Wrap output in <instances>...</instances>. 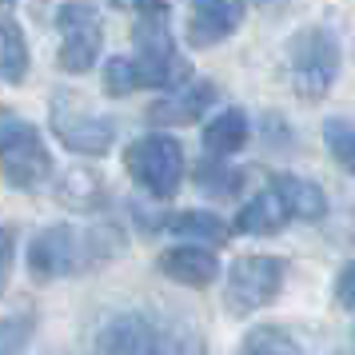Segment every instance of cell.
<instances>
[{"label":"cell","mask_w":355,"mask_h":355,"mask_svg":"<svg viewBox=\"0 0 355 355\" xmlns=\"http://www.w3.org/2000/svg\"><path fill=\"white\" fill-rule=\"evenodd\" d=\"M0 176L8 180L12 188H24V192L40 188L52 176V156L33 124L20 120L17 132L4 140V148H0Z\"/></svg>","instance_id":"cell-9"},{"label":"cell","mask_w":355,"mask_h":355,"mask_svg":"<svg viewBox=\"0 0 355 355\" xmlns=\"http://www.w3.org/2000/svg\"><path fill=\"white\" fill-rule=\"evenodd\" d=\"M116 8H132V12H140V17H148V12H164L168 8V0H112Z\"/></svg>","instance_id":"cell-26"},{"label":"cell","mask_w":355,"mask_h":355,"mask_svg":"<svg viewBox=\"0 0 355 355\" xmlns=\"http://www.w3.org/2000/svg\"><path fill=\"white\" fill-rule=\"evenodd\" d=\"M56 200H60L64 208H76V211H96V208L108 204L100 180L92 176V172H80V168H72L68 176L56 180Z\"/></svg>","instance_id":"cell-17"},{"label":"cell","mask_w":355,"mask_h":355,"mask_svg":"<svg viewBox=\"0 0 355 355\" xmlns=\"http://www.w3.org/2000/svg\"><path fill=\"white\" fill-rule=\"evenodd\" d=\"M339 40L320 24H307L288 40V72H291V88L304 100H323L336 88L339 76Z\"/></svg>","instance_id":"cell-3"},{"label":"cell","mask_w":355,"mask_h":355,"mask_svg":"<svg viewBox=\"0 0 355 355\" xmlns=\"http://www.w3.org/2000/svg\"><path fill=\"white\" fill-rule=\"evenodd\" d=\"M12 252H17V232L0 227V291L8 288V275H12Z\"/></svg>","instance_id":"cell-24"},{"label":"cell","mask_w":355,"mask_h":355,"mask_svg":"<svg viewBox=\"0 0 355 355\" xmlns=\"http://www.w3.org/2000/svg\"><path fill=\"white\" fill-rule=\"evenodd\" d=\"M352 279H355V272H352V268H343V272H339V279H336V304L343 307V311H352V307H355Z\"/></svg>","instance_id":"cell-25"},{"label":"cell","mask_w":355,"mask_h":355,"mask_svg":"<svg viewBox=\"0 0 355 355\" xmlns=\"http://www.w3.org/2000/svg\"><path fill=\"white\" fill-rule=\"evenodd\" d=\"M240 184H243V172H236V168H227L220 160H204L196 168V188L216 196V200H232L240 192Z\"/></svg>","instance_id":"cell-20"},{"label":"cell","mask_w":355,"mask_h":355,"mask_svg":"<svg viewBox=\"0 0 355 355\" xmlns=\"http://www.w3.org/2000/svg\"><path fill=\"white\" fill-rule=\"evenodd\" d=\"M132 40H136V60L132 64L140 72V88H176V84H184L192 76V64L180 56L164 12L140 17Z\"/></svg>","instance_id":"cell-4"},{"label":"cell","mask_w":355,"mask_h":355,"mask_svg":"<svg viewBox=\"0 0 355 355\" xmlns=\"http://www.w3.org/2000/svg\"><path fill=\"white\" fill-rule=\"evenodd\" d=\"M124 168L152 200H176L184 184V148L172 136H140L124 148Z\"/></svg>","instance_id":"cell-5"},{"label":"cell","mask_w":355,"mask_h":355,"mask_svg":"<svg viewBox=\"0 0 355 355\" xmlns=\"http://www.w3.org/2000/svg\"><path fill=\"white\" fill-rule=\"evenodd\" d=\"M211 100H216V84L211 80L196 84L192 76H188L184 84H176V92H168L164 100H156V104L148 108V120L160 124V128H184V124H196L200 116L208 112Z\"/></svg>","instance_id":"cell-10"},{"label":"cell","mask_w":355,"mask_h":355,"mask_svg":"<svg viewBox=\"0 0 355 355\" xmlns=\"http://www.w3.org/2000/svg\"><path fill=\"white\" fill-rule=\"evenodd\" d=\"M17 124L20 120H0V148H4V140H8L12 132H17Z\"/></svg>","instance_id":"cell-27"},{"label":"cell","mask_w":355,"mask_h":355,"mask_svg":"<svg viewBox=\"0 0 355 355\" xmlns=\"http://www.w3.org/2000/svg\"><path fill=\"white\" fill-rule=\"evenodd\" d=\"M100 352H204V336H196L192 327H176L168 320H156L148 311H124L100 327L96 336Z\"/></svg>","instance_id":"cell-2"},{"label":"cell","mask_w":355,"mask_h":355,"mask_svg":"<svg viewBox=\"0 0 355 355\" xmlns=\"http://www.w3.org/2000/svg\"><path fill=\"white\" fill-rule=\"evenodd\" d=\"M272 192L279 196V204L288 208L291 220H323L327 216V196H323L320 184H311L307 176H295V172H275L272 176Z\"/></svg>","instance_id":"cell-13"},{"label":"cell","mask_w":355,"mask_h":355,"mask_svg":"<svg viewBox=\"0 0 355 355\" xmlns=\"http://www.w3.org/2000/svg\"><path fill=\"white\" fill-rule=\"evenodd\" d=\"M156 268H160L168 279L184 284V288H208V284H216V275H220V259H216L211 248L180 243V248H168V252L156 259Z\"/></svg>","instance_id":"cell-12"},{"label":"cell","mask_w":355,"mask_h":355,"mask_svg":"<svg viewBox=\"0 0 355 355\" xmlns=\"http://www.w3.org/2000/svg\"><path fill=\"white\" fill-rule=\"evenodd\" d=\"M56 33H60V52H56V60L64 72L72 76H84V72H92L100 60V49H104V20L92 4H84V0H68L60 4V12H56Z\"/></svg>","instance_id":"cell-6"},{"label":"cell","mask_w":355,"mask_h":355,"mask_svg":"<svg viewBox=\"0 0 355 355\" xmlns=\"http://www.w3.org/2000/svg\"><path fill=\"white\" fill-rule=\"evenodd\" d=\"M288 220L291 216H288V208L279 204V196L263 192V196L248 200V204L240 208V216H236V232H240V236H275V232H284Z\"/></svg>","instance_id":"cell-15"},{"label":"cell","mask_w":355,"mask_h":355,"mask_svg":"<svg viewBox=\"0 0 355 355\" xmlns=\"http://www.w3.org/2000/svg\"><path fill=\"white\" fill-rule=\"evenodd\" d=\"M288 279V263L279 256H243L227 272V295L224 307L232 315H252L263 304H272Z\"/></svg>","instance_id":"cell-7"},{"label":"cell","mask_w":355,"mask_h":355,"mask_svg":"<svg viewBox=\"0 0 355 355\" xmlns=\"http://www.w3.org/2000/svg\"><path fill=\"white\" fill-rule=\"evenodd\" d=\"M140 88V72L132 64L128 56H112L108 64H104V92L108 96H128Z\"/></svg>","instance_id":"cell-22"},{"label":"cell","mask_w":355,"mask_h":355,"mask_svg":"<svg viewBox=\"0 0 355 355\" xmlns=\"http://www.w3.org/2000/svg\"><path fill=\"white\" fill-rule=\"evenodd\" d=\"M33 327H36L33 311H20V315L0 320V352H20V347L33 339Z\"/></svg>","instance_id":"cell-23"},{"label":"cell","mask_w":355,"mask_h":355,"mask_svg":"<svg viewBox=\"0 0 355 355\" xmlns=\"http://www.w3.org/2000/svg\"><path fill=\"white\" fill-rule=\"evenodd\" d=\"M243 144H248V116H243V108H224L204 128V148L211 156H232Z\"/></svg>","instance_id":"cell-16"},{"label":"cell","mask_w":355,"mask_h":355,"mask_svg":"<svg viewBox=\"0 0 355 355\" xmlns=\"http://www.w3.org/2000/svg\"><path fill=\"white\" fill-rule=\"evenodd\" d=\"M28 72V44L12 20H0V80L20 84Z\"/></svg>","instance_id":"cell-18"},{"label":"cell","mask_w":355,"mask_h":355,"mask_svg":"<svg viewBox=\"0 0 355 355\" xmlns=\"http://www.w3.org/2000/svg\"><path fill=\"white\" fill-rule=\"evenodd\" d=\"M323 140L331 148V156L343 172H352L355 168V132H352V120L347 116H331L327 124H323Z\"/></svg>","instance_id":"cell-21"},{"label":"cell","mask_w":355,"mask_h":355,"mask_svg":"<svg viewBox=\"0 0 355 355\" xmlns=\"http://www.w3.org/2000/svg\"><path fill=\"white\" fill-rule=\"evenodd\" d=\"M49 124H52V132L60 136V144H64L68 152H80V156H104V152L112 148V140H116V124L112 120L84 112L80 104L68 100V96L52 100Z\"/></svg>","instance_id":"cell-8"},{"label":"cell","mask_w":355,"mask_h":355,"mask_svg":"<svg viewBox=\"0 0 355 355\" xmlns=\"http://www.w3.org/2000/svg\"><path fill=\"white\" fill-rule=\"evenodd\" d=\"M248 17L243 0H192V20H188V40L196 49H211L236 33Z\"/></svg>","instance_id":"cell-11"},{"label":"cell","mask_w":355,"mask_h":355,"mask_svg":"<svg viewBox=\"0 0 355 355\" xmlns=\"http://www.w3.org/2000/svg\"><path fill=\"white\" fill-rule=\"evenodd\" d=\"M243 352L248 355H295L300 352V339L291 336L288 327L268 323V327H252L243 336Z\"/></svg>","instance_id":"cell-19"},{"label":"cell","mask_w":355,"mask_h":355,"mask_svg":"<svg viewBox=\"0 0 355 355\" xmlns=\"http://www.w3.org/2000/svg\"><path fill=\"white\" fill-rule=\"evenodd\" d=\"M156 227H160V232H172V236H188V240H196V243H208V248H220V243H227V236H232V227H227L220 216L200 211V208L160 216Z\"/></svg>","instance_id":"cell-14"},{"label":"cell","mask_w":355,"mask_h":355,"mask_svg":"<svg viewBox=\"0 0 355 355\" xmlns=\"http://www.w3.org/2000/svg\"><path fill=\"white\" fill-rule=\"evenodd\" d=\"M0 4H12V0H0Z\"/></svg>","instance_id":"cell-28"},{"label":"cell","mask_w":355,"mask_h":355,"mask_svg":"<svg viewBox=\"0 0 355 355\" xmlns=\"http://www.w3.org/2000/svg\"><path fill=\"white\" fill-rule=\"evenodd\" d=\"M124 252V232L120 227H68L52 224L28 243V272L33 279L49 284L60 275H80L92 268L112 263Z\"/></svg>","instance_id":"cell-1"}]
</instances>
